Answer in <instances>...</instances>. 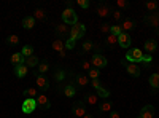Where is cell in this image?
<instances>
[{
  "label": "cell",
  "instance_id": "1",
  "mask_svg": "<svg viewBox=\"0 0 159 118\" xmlns=\"http://www.w3.org/2000/svg\"><path fill=\"white\" fill-rule=\"evenodd\" d=\"M126 61L127 62H134V64H139V62H147V65H150V62L153 61L151 54H143V51L139 50V48H132L130 51L126 53Z\"/></svg>",
  "mask_w": 159,
  "mask_h": 118
},
{
  "label": "cell",
  "instance_id": "2",
  "mask_svg": "<svg viewBox=\"0 0 159 118\" xmlns=\"http://www.w3.org/2000/svg\"><path fill=\"white\" fill-rule=\"evenodd\" d=\"M62 21L64 24H67V26H75L78 22V16H76V13L73 8H65L62 11Z\"/></svg>",
  "mask_w": 159,
  "mask_h": 118
},
{
  "label": "cell",
  "instance_id": "3",
  "mask_svg": "<svg viewBox=\"0 0 159 118\" xmlns=\"http://www.w3.org/2000/svg\"><path fill=\"white\" fill-rule=\"evenodd\" d=\"M84 32H86V27L81 24V22H76L75 26H72L70 27V38L72 40H78V38H81L83 35H84Z\"/></svg>",
  "mask_w": 159,
  "mask_h": 118
},
{
  "label": "cell",
  "instance_id": "4",
  "mask_svg": "<svg viewBox=\"0 0 159 118\" xmlns=\"http://www.w3.org/2000/svg\"><path fill=\"white\" fill-rule=\"evenodd\" d=\"M91 64H92V67H94V69H103V67H107L108 61H107V58H105V56H102V54L96 53L94 56H92Z\"/></svg>",
  "mask_w": 159,
  "mask_h": 118
},
{
  "label": "cell",
  "instance_id": "5",
  "mask_svg": "<svg viewBox=\"0 0 159 118\" xmlns=\"http://www.w3.org/2000/svg\"><path fill=\"white\" fill-rule=\"evenodd\" d=\"M54 32H56V35L61 38V40H62V38H70V27H69V26L67 24H57L56 26V29H54Z\"/></svg>",
  "mask_w": 159,
  "mask_h": 118
},
{
  "label": "cell",
  "instance_id": "6",
  "mask_svg": "<svg viewBox=\"0 0 159 118\" xmlns=\"http://www.w3.org/2000/svg\"><path fill=\"white\" fill-rule=\"evenodd\" d=\"M126 65V70L130 77H140L142 73V69L139 67V64H134V62H124Z\"/></svg>",
  "mask_w": 159,
  "mask_h": 118
},
{
  "label": "cell",
  "instance_id": "7",
  "mask_svg": "<svg viewBox=\"0 0 159 118\" xmlns=\"http://www.w3.org/2000/svg\"><path fill=\"white\" fill-rule=\"evenodd\" d=\"M35 107H37V101H35V99H24L21 110H22L24 113H32V112L35 110Z\"/></svg>",
  "mask_w": 159,
  "mask_h": 118
},
{
  "label": "cell",
  "instance_id": "8",
  "mask_svg": "<svg viewBox=\"0 0 159 118\" xmlns=\"http://www.w3.org/2000/svg\"><path fill=\"white\" fill-rule=\"evenodd\" d=\"M145 22H147L150 27H154V29H159V11L157 13H151L145 18Z\"/></svg>",
  "mask_w": 159,
  "mask_h": 118
},
{
  "label": "cell",
  "instance_id": "9",
  "mask_svg": "<svg viewBox=\"0 0 159 118\" xmlns=\"http://www.w3.org/2000/svg\"><path fill=\"white\" fill-rule=\"evenodd\" d=\"M97 15L100 16V18H107V16H110L111 15V8H110V5H107V3H99L97 5Z\"/></svg>",
  "mask_w": 159,
  "mask_h": 118
},
{
  "label": "cell",
  "instance_id": "10",
  "mask_svg": "<svg viewBox=\"0 0 159 118\" xmlns=\"http://www.w3.org/2000/svg\"><path fill=\"white\" fill-rule=\"evenodd\" d=\"M35 101H37V106L42 109V110H48V109L51 107V102H49V99H48L45 94H38Z\"/></svg>",
  "mask_w": 159,
  "mask_h": 118
},
{
  "label": "cell",
  "instance_id": "11",
  "mask_svg": "<svg viewBox=\"0 0 159 118\" xmlns=\"http://www.w3.org/2000/svg\"><path fill=\"white\" fill-rule=\"evenodd\" d=\"M35 75H37V78H35L37 86H38L40 89L46 91V89L49 88V80H48V77H45V75H40V73H35Z\"/></svg>",
  "mask_w": 159,
  "mask_h": 118
},
{
  "label": "cell",
  "instance_id": "12",
  "mask_svg": "<svg viewBox=\"0 0 159 118\" xmlns=\"http://www.w3.org/2000/svg\"><path fill=\"white\" fill-rule=\"evenodd\" d=\"M130 42H132V38H130V35L126 34V32H123L121 35L118 37V45L121 46V48H129V46H130Z\"/></svg>",
  "mask_w": 159,
  "mask_h": 118
},
{
  "label": "cell",
  "instance_id": "13",
  "mask_svg": "<svg viewBox=\"0 0 159 118\" xmlns=\"http://www.w3.org/2000/svg\"><path fill=\"white\" fill-rule=\"evenodd\" d=\"M73 113L76 116H84L86 115V106H84V102H73Z\"/></svg>",
  "mask_w": 159,
  "mask_h": 118
},
{
  "label": "cell",
  "instance_id": "14",
  "mask_svg": "<svg viewBox=\"0 0 159 118\" xmlns=\"http://www.w3.org/2000/svg\"><path fill=\"white\" fill-rule=\"evenodd\" d=\"M15 75L18 77V78H24L25 75H27V72H29V67L25 64H21V65H15Z\"/></svg>",
  "mask_w": 159,
  "mask_h": 118
},
{
  "label": "cell",
  "instance_id": "15",
  "mask_svg": "<svg viewBox=\"0 0 159 118\" xmlns=\"http://www.w3.org/2000/svg\"><path fill=\"white\" fill-rule=\"evenodd\" d=\"M75 82H76V85H78L80 88H86V86L89 85V77L84 75V73H78V75L75 77Z\"/></svg>",
  "mask_w": 159,
  "mask_h": 118
},
{
  "label": "cell",
  "instance_id": "16",
  "mask_svg": "<svg viewBox=\"0 0 159 118\" xmlns=\"http://www.w3.org/2000/svg\"><path fill=\"white\" fill-rule=\"evenodd\" d=\"M140 118H154V107L153 106H145L140 110Z\"/></svg>",
  "mask_w": 159,
  "mask_h": 118
},
{
  "label": "cell",
  "instance_id": "17",
  "mask_svg": "<svg viewBox=\"0 0 159 118\" xmlns=\"http://www.w3.org/2000/svg\"><path fill=\"white\" fill-rule=\"evenodd\" d=\"M134 27H135V22L132 21V19H124V21L121 22V29H123V32H126V34H129Z\"/></svg>",
  "mask_w": 159,
  "mask_h": 118
},
{
  "label": "cell",
  "instance_id": "18",
  "mask_svg": "<svg viewBox=\"0 0 159 118\" xmlns=\"http://www.w3.org/2000/svg\"><path fill=\"white\" fill-rule=\"evenodd\" d=\"M84 102H88L89 106H96V104H99V96L96 93H86Z\"/></svg>",
  "mask_w": 159,
  "mask_h": 118
},
{
  "label": "cell",
  "instance_id": "19",
  "mask_svg": "<svg viewBox=\"0 0 159 118\" xmlns=\"http://www.w3.org/2000/svg\"><path fill=\"white\" fill-rule=\"evenodd\" d=\"M156 48H157V43H156V40H153V38L145 42V51H148V54H153L156 51Z\"/></svg>",
  "mask_w": 159,
  "mask_h": 118
},
{
  "label": "cell",
  "instance_id": "20",
  "mask_svg": "<svg viewBox=\"0 0 159 118\" xmlns=\"http://www.w3.org/2000/svg\"><path fill=\"white\" fill-rule=\"evenodd\" d=\"M22 27L24 29H34L35 27V18L34 16H25L24 19H22Z\"/></svg>",
  "mask_w": 159,
  "mask_h": 118
},
{
  "label": "cell",
  "instance_id": "21",
  "mask_svg": "<svg viewBox=\"0 0 159 118\" xmlns=\"http://www.w3.org/2000/svg\"><path fill=\"white\" fill-rule=\"evenodd\" d=\"M25 62V58L21 54V53H15V54H11V64L13 65H21Z\"/></svg>",
  "mask_w": 159,
  "mask_h": 118
},
{
  "label": "cell",
  "instance_id": "22",
  "mask_svg": "<svg viewBox=\"0 0 159 118\" xmlns=\"http://www.w3.org/2000/svg\"><path fill=\"white\" fill-rule=\"evenodd\" d=\"M105 45H107L108 48H115L118 45V37H115L113 34H108L107 38H105Z\"/></svg>",
  "mask_w": 159,
  "mask_h": 118
},
{
  "label": "cell",
  "instance_id": "23",
  "mask_svg": "<svg viewBox=\"0 0 159 118\" xmlns=\"http://www.w3.org/2000/svg\"><path fill=\"white\" fill-rule=\"evenodd\" d=\"M24 97L25 99H37V96H38V91L35 89V88H27V89H24Z\"/></svg>",
  "mask_w": 159,
  "mask_h": 118
},
{
  "label": "cell",
  "instance_id": "24",
  "mask_svg": "<svg viewBox=\"0 0 159 118\" xmlns=\"http://www.w3.org/2000/svg\"><path fill=\"white\" fill-rule=\"evenodd\" d=\"M62 93H64V96H67V97H73L76 94V89H75L73 85H67V86H64Z\"/></svg>",
  "mask_w": 159,
  "mask_h": 118
},
{
  "label": "cell",
  "instance_id": "25",
  "mask_svg": "<svg viewBox=\"0 0 159 118\" xmlns=\"http://www.w3.org/2000/svg\"><path fill=\"white\" fill-rule=\"evenodd\" d=\"M52 50H54V51H59V53H61V51H64V50H65V42H62L61 38L54 40V42H52Z\"/></svg>",
  "mask_w": 159,
  "mask_h": 118
},
{
  "label": "cell",
  "instance_id": "26",
  "mask_svg": "<svg viewBox=\"0 0 159 118\" xmlns=\"http://www.w3.org/2000/svg\"><path fill=\"white\" fill-rule=\"evenodd\" d=\"M111 107H113V102H107V101H103V102H100L99 110H100V112H103V113H107V112H111Z\"/></svg>",
  "mask_w": 159,
  "mask_h": 118
},
{
  "label": "cell",
  "instance_id": "27",
  "mask_svg": "<svg viewBox=\"0 0 159 118\" xmlns=\"http://www.w3.org/2000/svg\"><path fill=\"white\" fill-rule=\"evenodd\" d=\"M150 85L153 89H156V91L159 89V73H153L150 77Z\"/></svg>",
  "mask_w": 159,
  "mask_h": 118
},
{
  "label": "cell",
  "instance_id": "28",
  "mask_svg": "<svg viewBox=\"0 0 159 118\" xmlns=\"http://www.w3.org/2000/svg\"><path fill=\"white\" fill-rule=\"evenodd\" d=\"M24 64L27 65V67H35V65L40 64V61H38L37 56H30V58H25V62Z\"/></svg>",
  "mask_w": 159,
  "mask_h": 118
},
{
  "label": "cell",
  "instance_id": "29",
  "mask_svg": "<svg viewBox=\"0 0 159 118\" xmlns=\"http://www.w3.org/2000/svg\"><path fill=\"white\" fill-rule=\"evenodd\" d=\"M96 94H97L99 97H102V99H107V97L110 96V91H108L107 88H103V86H100L99 89H96Z\"/></svg>",
  "mask_w": 159,
  "mask_h": 118
},
{
  "label": "cell",
  "instance_id": "30",
  "mask_svg": "<svg viewBox=\"0 0 159 118\" xmlns=\"http://www.w3.org/2000/svg\"><path fill=\"white\" fill-rule=\"evenodd\" d=\"M48 69H49V64H48V61H43V62H40V64H38V72H37V73H40V75H45V73L48 72Z\"/></svg>",
  "mask_w": 159,
  "mask_h": 118
},
{
  "label": "cell",
  "instance_id": "31",
  "mask_svg": "<svg viewBox=\"0 0 159 118\" xmlns=\"http://www.w3.org/2000/svg\"><path fill=\"white\" fill-rule=\"evenodd\" d=\"M21 54H22L24 58H30V56H34V48H32L30 45H25V46L22 48V51H21Z\"/></svg>",
  "mask_w": 159,
  "mask_h": 118
},
{
  "label": "cell",
  "instance_id": "32",
  "mask_svg": "<svg viewBox=\"0 0 159 118\" xmlns=\"http://www.w3.org/2000/svg\"><path fill=\"white\" fill-rule=\"evenodd\" d=\"M110 34H113L115 37H119L123 34V29H121V24H118V26H111V29H110Z\"/></svg>",
  "mask_w": 159,
  "mask_h": 118
},
{
  "label": "cell",
  "instance_id": "33",
  "mask_svg": "<svg viewBox=\"0 0 159 118\" xmlns=\"http://www.w3.org/2000/svg\"><path fill=\"white\" fill-rule=\"evenodd\" d=\"M99 75H100L99 69H94V67H92V69L88 72V77L91 78V80H97V78H99Z\"/></svg>",
  "mask_w": 159,
  "mask_h": 118
},
{
  "label": "cell",
  "instance_id": "34",
  "mask_svg": "<svg viewBox=\"0 0 159 118\" xmlns=\"http://www.w3.org/2000/svg\"><path fill=\"white\" fill-rule=\"evenodd\" d=\"M34 18H35V19H40V21H43V19H45V11H43L42 8H37V10L34 11Z\"/></svg>",
  "mask_w": 159,
  "mask_h": 118
},
{
  "label": "cell",
  "instance_id": "35",
  "mask_svg": "<svg viewBox=\"0 0 159 118\" xmlns=\"http://www.w3.org/2000/svg\"><path fill=\"white\" fill-rule=\"evenodd\" d=\"M7 43H8V45H18V43H19V37H18V35H10V37L7 38Z\"/></svg>",
  "mask_w": 159,
  "mask_h": 118
},
{
  "label": "cell",
  "instance_id": "36",
  "mask_svg": "<svg viewBox=\"0 0 159 118\" xmlns=\"http://www.w3.org/2000/svg\"><path fill=\"white\" fill-rule=\"evenodd\" d=\"M92 48H94V43H92V42H84L81 53H89V51H92Z\"/></svg>",
  "mask_w": 159,
  "mask_h": 118
},
{
  "label": "cell",
  "instance_id": "37",
  "mask_svg": "<svg viewBox=\"0 0 159 118\" xmlns=\"http://www.w3.org/2000/svg\"><path fill=\"white\" fill-rule=\"evenodd\" d=\"M64 78H65V72H64L62 69H59V70L54 73V80H56V82H62Z\"/></svg>",
  "mask_w": 159,
  "mask_h": 118
},
{
  "label": "cell",
  "instance_id": "38",
  "mask_svg": "<svg viewBox=\"0 0 159 118\" xmlns=\"http://www.w3.org/2000/svg\"><path fill=\"white\" fill-rule=\"evenodd\" d=\"M145 7H147V10L151 11V13H156V11H157V3H156V2H148Z\"/></svg>",
  "mask_w": 159,
  "mask_h": 118
},
{
  "label": "cell",
  "instance_id": "39",
  "mask_svg": "<svg viewBox=\"0 0 159 118\" xmlns=\"http://www.w3.org/2000/svg\"><path fill=\"white\" fill-rule=\"evenodd\" d=\"M116 7H118V10H119V8L124 10V8H127V7H129V3L126 2V0H116Z\"/></svg>",
  "mask_w": 159,
  "mask_h": 118
},
{
  "label": "cell",
  "instance_id": "40",
  "mask_svg": "<svg viewBox=\"0 0 159 118\" xmlns=\"http://www.w3.org/2000/svg\"><path fill=\"white\" fill-rule=\"evenodd\" d=\"M76 5L86 10V8H89V0H76Z\"/></svg>",
  "mask_w": 159,
  "mask_h": 118
},
{
  "label": "cell",
  "instance_id": "41",
  "mask_svg": "<svg viewBox=\"0 0 159 118\" xmlns=\"http://www.w3.org/2000/svg\"><path fill=\"white\" fill-rule=\"evenodd\" d=\"M113 18H115L116 21H121V19H123V11H121V10H115V11H113Z\"/></svg>",
  "mask_w": 159,
  "mask_h": 118
},
{
  "label": "cell",
  "instance_id": "42",
  "mask_svg": "<svg viewBox=\"0 0 159 118\" xmlns=\"http://www.w3.org/2000/svg\"><path fill=\"white\" fill-rule=\"evenodd\" d=\"M110 29H111L110 24H102V26H100V32H102V34H110Z\"/></svg>",
  "mask_w": 159,
  "mask_h": 118
},
{
  "label": "cell",
  "instance_id": "43",
  "mask_svg": "<svg viewBox=\"0 0 159 118\" xmlns=\"http://www.w3.org/2000/svg\"><path fill=\"white\" fill-rule=\"evenodd\" d=\"M65 48H67V50H73V48H75V40H72V38H67V42H65Z\"/></svg>",
  "mask_w": 159,
  "mask_h": 118
},
{
  "label": "cell",
  "instance_id": "44",
  "mask_svg": "<svg viewBox=\"0 0 159 118\" xmlns=\"http://www.w3.org/2000/svg\"><path fill=\"white\" fill-rule=\"evenodd\" d=\"M91 86H92V89H99L102 86L100 82H99V78H97V80H91Z\"/></svg>",
  "mask_w": 159,
  "mask_h": 118
},
{
  "label": "cell",
  "instance_id": "45",
  "mask_svg": "<svg viewBox=\"0 0 159 118\" xmlns=\"http://www.w3.org/2000/svg\"><path fill=\"white\" fill-rule=\"evenodd\" d=\"M81 67H83V70H88V72H89V70L92 69V67H91V62H89V61H83V62H81Z\"/></svg>",
  "mask_w": 159,
  "mask_h": 118
},
{
  "label": "cell",
  "instance_id": "46",
  "mask_svg": "<svg viewBox=\"0 0 159 118\" xmlns=\"http://www.w3.org/2000/svg\"><path fill=\"white\" fill-rule=\"evenodd\" d=\"M110 118H121V115H119L118 112H111L110 113Z\"/></svg>",
  "mask_w": 159,
  "mask_h": 118
},
{
  "label": "cell",
  "instance_id": "47",
  "mask_svg": "<svg viewBox=\"0 0 159 118\" xmlns=\"http://www.w3.org/2000/svg\"><path fill=\"white\" fill-rule=\"evenodd\" d=\"M65 7H67V8H72V2H67V0H65Z\"/></svg>",
  "mask_w": 159,
  "mask_h": 118
},
{
  "label": "cell",
  "instance_id": "48",
  "mask_svg": "<svg viewBox=\"0 0 159 118\" xmlns=\"http://www.w3.org/2000/svg\"><path fill=\"white\" fill-rule=\"evenodd\" d=\"M83 118H94V116H92V115H88V113H86V115H84Z\"/></svg>",
  "mask_w": 159,
  "mask_h": 118
},
{
  "label": "cell",
  "instance_id": "49",
  "mask_svg": "<svg viewBox=\"0 0 159 118\" xmlns=\"http://www.w3.org/2000/svg\"><path fill=\"white\" fill-rule=\"evenodd\" d=\"M139 118H140V116H139Z\"/></svg>",
  "mask_w": 159,
  "mask_h": 118
}]
</instances>
